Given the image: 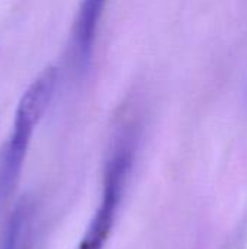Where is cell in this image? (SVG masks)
Listing matches in <instances>:
<instances>
[{
	"label": "cell",
	"mask_w": 247,
	"mask_h": 249,
	"mask_svg": "<svg viewBox=\"0 0 247 249\" xmlns=\"http://www.w3.org/2000/svg\"><path fill=\"white\" fill-rule=\"evenodd\" d=\"M54 92L52 80L38 76L17 102L12 131L0 150V207L9 198L20 177L32 134L47 112Z\"/></svg>",
	"instance_id": "6da1fadb"
},
{
	"label": "cell",
	"mask_w": 247,
	"mask_h": 249,
	"mask_svg": "<svg viewBox=\"0 0 247 249\" xmlns=\"http://www.w3.org/2000/svg\"><path fill=\"white\" fill-rule=\"evenodd\" d=\"M135 147L137 136L132 127H127L116 136L106 159L98 209L76 249H103L106 245L134 163Z\"/></svg>",
	"instance_id": "7a4b0ae2"
},
{
	"label": "cell",
	"mask_w": 247,
	"mask_h": 249,
	"mask_svg": "<svg viewBox=\"0 0 247 249\" xmlns=\"http://www.w3.org/2000/svg\"><path fill=\"white\" fill-rule=\"evenodd\" d=\"M108 0H82L73 28V53L77 64L84 67L92 57L99 22Z\"/></svg>",
	"instance_id": "3957f363"
},
{
	"label": "cell",
	"mask_w": 247,
	"mask_h": 249,
	"mask_svg": "<svg viewBox=\"0 0 247 249\" xmlns=\"http://www.w3.org/2000/svg\"><path fill=\"white\" fill-rule=\"evenodd\" d=\"M35 207L29 198L19 201L12 212L3 236L0 249H31L33 232Z\"/></svg>",
	"instance_id": "277c9868"
}]
</instances>
